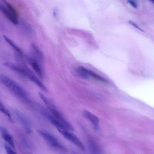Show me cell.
<instances>
[{
	"instance_id": "obj_1",
	"label": "cell",
	"mask_w": 154,
	"mask_h": 154,
	"mask_svg": "<svg viewBox=\"0 0 154 154\" xmlns=\"http://www.w3.org/2000/svg\"><path fill=\"white\" fill-rule=\"evenodd\" d=\"M0 79L2 83L13 94L26 104H32L27 92L19 84L5 75H1Z\"/></svg>"
},
{
	"instance_id": "obj_2",
	"label": "cell",
	"mask_w": 154,
	"mask_h": 154,
	"mask_svg": "<svg viewBox=\"0 0 154 154\" xmlns=\"http://www.w3.org/2000/svg\"><path fill=\"white\" fill-rule=\"evenodd\" d=\"M38 94L55 119L60 123L67 130L70 132H73L74 130L73 127L64 118L53 102L41 93H38Z\"/></svg>"
},
{
	"instance_id": "obj_3",
	"label": "cell",
	"mask_w": 154,
	"mask_h": 154,
	"mask_svg": "<svg viewBox=\"0 0 154 154\" xmlns=\"http://www.w3.org/2000/svg\"><path fill=\"white\" fill-rule=\"evenodd\" d=\"M0 8L3 14L11 22L17 24L18 23V14L15 8L6 0H2Z\"/></svg>"
},
{
	"instance_id": "obj_4",
	"label": "cell",
	"mask_w": 154,
	"mask_h": 154,
	"mask_svg": "<svg viewBox=\"0 0 154 154\" xmlns=\"http://www.w3.org/2000/svg\"><path fill=\"white\" fill-rule=\"evenodd\" d=\"M76 74L80 78L88 79L91 78L102 82L107 83L108 81L100 76L82 66H79L75 70Z\"/></svg>"
},
{
	"instance_id": "obj_5",
	"label": "cell",
	"mask_w": 154,
	"mask_h": 154,
	"mask_svg": "<svg viewBox=\"0 0 154 154\" xmlns=\"http://www.w3.org/2000/svg\"><path fill=\"white\" fill-rule=\"evenodd\" d=\"M38 132L51 147L61 150H66L65 147L60 143L57 138L53 135L41 130H38Z\"/></svg>"
},
{
	"instance_id": "obj_6",
	"label": "cell",
	"mask_w": 154,
	"mask_h": 154,
	"mask_svg": "<svg viewBox=\"0 0 154 154\" xmlns=\"http://www.w3.org/2000/svg\"><path fill=\"white\" fill-rule=\"evenodd\" d=\"M58 131L64 137L80 149L85 150V146L81 140L74 134L66 129H62Z\"/></svg>"
},
{
	"instance_id": "obj_7",
	"label": "cell",
	"mask_w": 154,
	"mask_h": 154,
	"mask_svg": "<svg viewBox=\"0 0 154 154\" xmlns=\"http://www.w3.org/2000/svg\"><path fill=\"white\" fill-rule=\"evenodd\" d=\"M14 111L16 117L22 125L26 132L29 134L31 133L32 131L30 124L26 118L20 111L17 110Z\"/></svg>"
},
{
	"instance_id": "obj_8",
	"label": "cell",
	"mask_w": 154,
	"mask_h": 154,
	"mask_svg": "<svg viewBox=\"0 0 154 154\" xmlns=\"http://www.w3.org/2000/svg\"><path fill=\"white\" fill-rule=\"evenodd\" d=\"M1 132L3 139L11 147L15 149V145L13 138L8 130L5 128L1 126Z\"/></svg>"
},
{
	"instance_id": "obj_9",
	"label": "cell",
	"mask_w": 154,
	"mask_h": 154,
	"mask_svg": "<svg viewBox=\"0 0 154 154\" xmlns=\"http://www.w3.org/2000/svg\"><path fill=\"white\" fill-rule=\"evenodd\" d=\"M29 63L32 67L35 72L40 78H42L43 73L38 61L32 57H29L27 58Z\"/></svg>"
},
{
	"instance_id": "obj_10",
	"label": "cell",
	"mask_w": 154,
	"mask_h": 154,
	"mask_svg": "<svg viewBox=\"0 0 154 154\" xmlns=\"http://www.w3.org/2000/svg\"><path fill=\"white\" fill-rule=\"evenodd\" d=\"M83 115L85 118L91 121L94 125L95 129L98 130L99 120L95 115L86 110L83 111Z\"/></svg>"
},
{
	"instance_id": "obj_11",
	"label": "cell",
	"mask_w": 154,
	"mask_h": 154,
	"mask_svg": "<svg viewBox=\"0 0 154 154\" xmlns=\"http://www.w3.org/2000/svg\"><path fill=\"white\" fill-rule=\"evenodd\" d=\"M31 52L34 58L38 62H41L43 59L42 53L40 50L35 45L33 44L31 47Z\"/></svg>"
},
{
	"instance_id": "obj_12",
	"label": "cell",
	"mask_w": 154,
	"mask_h": 154,
	"mask_svg": "<svg viewBox=\"0 0 154 154\" xmlns=\"http://www.w3.org/2000/svg\"><path fill=\"white\" fill-rule=\"evenodd\" d=\"M4 65L11 70L23 76H24L25 67L20 66L16 64L10 63L6 62Z\"/></svg>"
},
{
	"instance_id": "obj_13",
	"label": "cell",
	"mask_w": 154,
	"mask_h": 154,
	"mask_svg": "<svg viewBox=\"0 0 154 154\" xmlns=\"http://www.w3.org/2000/svg\"><path fill=\"white\" fill-rule=\"evenodd\" d=\"M19 140L21 145L24 148L28 150H31L32 149L31 144L24 135L21 134L19 135Z\"/></svg>"
},
{
	"instance_id": "obj_14",
	"label": "cell",
	"mask_w": 154,
	"mask_h": 154,
	"mask_svg": "<svg viewBox=\"0 0 154 154\" xmlns=\"http://www.w3.org/2000/svg\"><path fill=\"white\" fill-rule=\"evenodd\" d=\"M3 37L6 41L15 51L20 56H22L23 53L21 49L9 38L5 35Z\"/></svg>"
},
{
	"instance_id": "obj_15",
	"label": "cell",
	"mask_w": 154,
	"mask_h": 154,
	"mask_svg": "<svg viewBox=\"0 0 154 154\" xmlns=\"http://www.w3.org/2000/svg\"><path fill=\"white\" fill-rule=\"evenodd\" d=\"M28 78L43 90L45 91H47L46 87L39 79L37 78L34 74L30 76Z\"/></svg>"
},
{
	"instance_id": "obj_16",
	"label": "cell",
	"mask_w": 154,
	"mask_h": 154,
	"mask_svg": "<svg viewBox=\"0 0 154 154\" xmlns=\"http://www.w3.org/2000/svg\"><path fill=\"white\" fill-rule=\"evenodd\" d=\"M89 143V147L93 152L95 153H99L101 151L102 149L101 147L94 141L90 140Z\"/></svg>"
},
{
	"instance_id": "obj_17",
	"label": "cell",
	"mask_w": 154,
	"mask_h": 154,
	"mask_svg": "<svg viewBox=\"0 0 154 154\" xmlns=\"http://www.w3.org/2000/svg\"><path fill=\"white\" fill-rule=\"evenodd\" d=\"M0 110L8 118L9 121L11 123H14V120H12L11 116V115L8 111V110L5 108L3 104L1 103L0 104Z\"/></svg>"
},
{
	"instance_id": "obj_18",
	"label": "cell",
	"mask_w": 154,
	"mask_h": 154,
	"mask_svg": "<svg viewBox=\"0 0 154 154\" xmlns=\"http://www.w3.org/2000/svg\"><path fill=\"white\" fill-rule=\"evenodd\" d=\"M4 148L7 154H17L14 150H13L7 144L4 145Z\"/></svg>"
},
{
	"instance_id": "obj_19",
	"label": "cell",
	"mask_w": 154,
	"mask_h": 154,
	"mask_svg": "<svg viewBox=\"0 0 154 154\" xmlns=\"http://www.w3.org/2000/svg\"><path fill=\"white\" fill-rule=\"evenodd\" d=\"M127 2L133 8L136 9L138 7L137 4L134 0H127Z\"/></svg>"
},
{
	"instance_id": "obj_20",
	"label": "cell",
	"mask_w": 154,
	"mask_h": 154,
	"mask_svg": "<svg viewBox=\"0 0 154 154\" xmlns=\"http://www.w3.org/2000/svg\"><path fill=\"white\" fill-rule=\"evenodd\" d=\"M129 23L131 25H133V26L139 30L141 31L142 32H145V31H144V30H143L142 29H141L140 27H139L138 26V25L133 21L131 20H129Z\"/></svg>"
},
{
	"instance_id": "obj_21",
	"label": "cell",
	"mask_w": 154,
	"mask_h": 154,
	"mask_svg": "<svg viewBox=\"0 0 154 154\" xmlns=\"http://www.w3.org/2000/svg\"><path fill=\"white\" fill-rule=\"evenodd\" d=\"M154 4V0H148Z\"/></svg>"
}]
</instances>
